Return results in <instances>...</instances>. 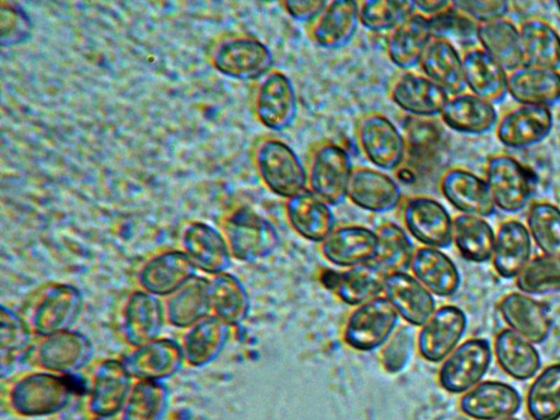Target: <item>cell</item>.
<instances>
[{"mask_svg":"<svg viewBox=\"0 0 560 420\" xmlns=\"http://www.w3.org/2000/svg\"><path fill=\"white\" fill-rule=\"evenodd\" d=\"M440 117L450 129L477 136L494 129L499 114L494 104L465 90L448 96Z\"/></svg>","mask_w":560,"mask_h":420,"instance_id":"33","label":"cell"},{"mask_svg":"<svg viewBox=\"0 0 560 420\" xmlns=\"http://www.w3.org/2000/svg\"><path fill=\"white\" fill-rule=\"evenodd\" d=\"M523 63L560 68V33L548 20L528 16L518 24Z\"/></svg>","mask_w":560,"mask_h":420,"instance_id":"40","label":"cell"},{"mask_svg":"<svg viewBox=\"0 0 560 420\" xmlns=\"http://www.w3.org/2000/svg\"><path fill=\"white\" fill-rule=\"evenodd\" d=\"M135 348L124 363L137 380L162 382L176 374L185 362L182 346L171 339L158 338Z\"/></svg>","mask_w":560,"mask_h":420,"instance_id":"32","label":"cell"},{"mask_svg":"<svg viewBox=\"0 0 560 420\" xmlns=\"http://www.w3.org/2000/svg\"><path fill=\"white\" fill-rule=\"evenodd\" d=\"M284 213L291 229L310 242L320 244L336 228L331 206L308 188L285 199Z\"/></svg>","mask_w":560,"mask_h":420,"instance_id":"26","label":"cell"},{"mask_svg":"<svg viewBox=\"0 0 560 420\" xmlns=\"http://www.w3.org/2000/svg\"><path fill=\"white\" fill-rule=\"evenodd\" d=\"M359 20V2L352 0L327 1L319 14L306 25L310 40L324 49H339L354 37Z\"/></svg>","mask_w":560,"mask_h":420,"instance_id":"19","label":"cell"},{"mask_svg":"<svg viewBox=\"0 0 560 420\" xmlns=\"http://www.w3.org/2000/svg\"><path fill=\"white\" fill-rule=\"evenodd\" d=\"M464 81L467 91L498 104L508 95V71L478 44L462 52Z\"/></svg>","mask_w":560,"mask_h":420,"instance_id":"28","label":"cell"},{"mask_svg":"<svg viewBox=\"0 0 560 420\" xmlns=\"http://www.w3.org/2000/svg\"><path fill=\"white\" fill-rule=\"evenodd\" d=\"M508 95L520 104L551 107L560 101V69L522 63L508 72Z\"/></svg>","mask_w":560,"mask_h":420,"instance_id":"31","label":"cell"},{"mask_svg":"<svg viewBox=\"0 0 560 420\" xmlns=\"http://www.w3.org/2000/svg\"><path fill=\"white\" fill-rule=\"evenodd\" d=\"M402 135L406 142L402 165L415 173L416 168L434 153L440 140V129L433 118L409 116L405 121Z\"/></svg>","mask_w":560,"mask_h":420,"instance_id":"49","label":"cell"},{"mask_svg":"<svg viewBox=\"0 0 560 420\" xmlns=\"http://www.w3.org/2000/svg\"><path fill=\"white\" fill-rule=\"evenodd\" d=\"M432 27L433 35L444 36H475L478 23L458 10L454 2L452 5L442 13L429 19Z\"/></svg>","mask_w":560,"mask_h":420,"instance_id":"54","label":"cell"},{"mask_svg":"<svg viewBox=\"0 0 560 420\" xmlns=\"http://www.w3.org/2000/svg\"><path fill=\"white\" fill-rule=\"evenodd\" d=\"M497 209L513 214L522 211L532 194V178L511 154L500 152L487 159L483 176Z\"/></svg>","mask_w":560,"mask_h":420,"instance_id":"10","label":"cell"},{"mask_svg":"<svg viewBox=\"0 0 560 420\" xmlns=\"http://www.w3.org/2000/svg\"><path fill=\"white\" fill-rule=\"evenodd\" d=\"M252 107L256 120L266 129H288L298 115V97L293 82L284 72L273 68L255 81Z\"/></svg>","mask_w":560,"mask_h":420,"instance_id":"8","label":"cell"},{"mask_svg":"<svg viewBox=\"0 0 560 420\" xmlns=\"http://www.w3.org/2000/svg\"><path fill=\"white\" fill-rule=\"evenodd\" d=\"M418 67L448 95L466 90L462 54L451 38L433 35L423 50Z\"/></svg>","mask_w":560,"mask_h":420,"instance_id":"35","label":"cell"},{"mask_svg":"<svg viewBox=\"0 0 560 420\" xmlns=\"http://www.w3.org/2000/svg\"><path fill=\"white\" fill-rule=\"evenodd\" d=\"M522 406V397L512 385L500 381L480 382L459 399L462 412L475 420L513 417Z\"/></svg>","mask_w":560,"mask_h":420,"instance_id":"23","label":"cell"},{"mask_svg":"<svg viewBox=\"0 0 560 420\" xmlns=\"http://www.w3.org/2000/svg\"><path fill=\"white\" fill-rule=\"evenodd\" d=\"M494 236L486 218L463 213L453 218V244L468 261L483 264L491 260Z\"/></svg>","mask_w":560,"mask_h":420,"instance_id":"44","label":"cell"},{"mask_svg":"<svg viewBox=\"0 0 560 420\" xmlns=\"http://www.w3.org/2000/svg\"><path fill=\"white\" fill-rule=\"evenodd\" d=\"M347 199L372 213L393 211L401 201L398 182L382 170L354 166L347 188Z\"/></svg>","mask_w":560,"mask_h":420,"instance_id":"18","label":"cell"},{"mask_svg":"<svg viewBox=\"0 0 560 420\" xmlns=\"http://www.w3.org/2000/svg\"><path fill=\"white\" fill-rule=\"evenodd\" d=\"M388 96L411 117L434 118L450 95L420 70H401L392 78Z\"/></svg>","mask_w":560,"mask_h":420,"instance_id":"14","label":"cell"},{"mask_svg":"<svg viewBox=\"0 0 560 420\" xmlns=\"http://www.w3.org/2000/svg\"><path fill=\"white\" fill-rule=\"evenodd\" d=\"M532 252L533 240L523 222L509 219L498 226L491 261L500 277L516 278L532 259Z\"/></svg>","mask_w":560,"mask_h":420,"instance_id":"36","label":"cell"},{"mask_svg":"<svg viewBox=\"0 0 560 420\" xmlns=\"http://www.w3.org/2000/svg\"><path fill=\"white\" fill-rule=\"evenodd\" d=\"M167 298L165 317L173 326L188 328L211 314L207 278L196 276Z\"/></svg>","mask_w":560,"mask_h":420,"instance_id":"42","label":"cell"},{"mask_svg":"<svg viewBox=\"0 0 560 420\" xmlns=\"http://www.w3.org/2000/svg\"><path fill=\"white\" fill-rule=\"evenodd\" d=\"M31 25L26 14L11 3L1 7L2 45H14L23 40L30 33Z\"/></svg>","mask_w":560,"mask_h":420,"instance_id":"55","label":"cell"},{"mask_svg":"<svg viewBox=\"0 0 560 420\" xmlns=\"http://www.w3.org/2000/svg\"><path fill=\"white\" fill-rule=\"evenodd\" d=\"M492 350L501 370L514 380H529L540 370L541 358L535 345L510 328L497 334Z\"/></svg>","mask_w":560,"mask_h":420,"instance_id":"38","label":"cell"},{"mask_svg":"<svg viewBox=\"0 0 560 420\" xmlns=\"http://www.w3.org/2000/svg\"><path fill=\"white\" fill-rule=\"evenodd\" d=\"M556 5H557V8H558V10H559V12H560V1H557V2H556Z\"/></svg>","mask_w":560,"mask_h":420,"instance_id":"60","label":"cell"},{"mask_svg":"<svg viewBox=\"0 0 560 420\" xmlns=\"http://www.w3.org/2000/svg\"><path fill=\"white\" fill-rule=\"evenodd\" d=\"M515 279L520 292L527 295L560 292V257L544 254L536 256Z\"/></svg>","mask_w":560,"mask_h":420,"instance_id":"50","label":"cell"},{"mask_svg":"<svg viewBox=\"0 0 560 420\" xmlns=\"http://www.w3.org/2000/svg\"><path fill=\"white\" fill-rule=\"evenodd\" d=\"M230 328L212 314L186 328L182 345L185 362L197 368L213 362L228 342Z\"/></svg>","mask_w":560,"mask_h":420,"instance_id":"39","label":"cell"},{"mask_svg":"<svg viewBox=\"0 0 560 420\" xmlns=\"http://www.w3.org/2000/svg\"><path fill=\"white\" fill-rule=\"evenodd\" d=\"M83 307L80 290L56 283L44 288L27 308L25 320L40 336L71 330Z\"/></svg>","mask_w":560,"mask_h":420,"instance_id":"6","label":"cell"},{"mask_svg":"<svg viewBox=\"0 0 560 420\" xmlns=\"http://www.w3.org/2000/svg\"><path fill=\"white\" fill-rule=\"evenodd\" d=\"M442 196L463 214L488 218L495 206L483 177L462 167L446 168L439 178Z\"/></svg>","mask_w":560,"mask_h":420,"instance_id":"17","label":"cell"},{"mask_svg":"<svg viewBox=\"0 0 560 420\" xmlns=\"http://www.w3.org/2000/svg\"><path fill=\"white\" fill-rule=\"evenodd\" d=\"M508 328L534 345L544 342L550 335L552 319L548 308L538 300L522 292H510L498 304Z\"/></svg>","mask_w":560,"mask_h":420,"instance_id":"27","label":"cell"},{"mask_svg":"<svg viewBox=\"0 0 560 420\" xmlns=\"http://www.w3.org/2000/svg\"><path fill=\"white\" fill-rule=\"evenodd\" d=\"M399 315L385 296L357 306L348 316L343 341L353 350L374 351L389 339L399 326Z\"/></svg>","mask_w":560,"mask_h":420,"instance_id":"9","label":"cell"},{"mask_svg":"<svg viewBox=\"0 0 560 420\" xmlns=\"http://www.w3.org/2000/svg\"><path fill=\"white\" fill-rule=\"evenodd\" d=\"M410 269L433 295H454L462 283V276L453 259L440 248L416 247Z\"/></svg>","mask_w":560,"mask_h":420,"instance_id":"37","label":"cell"},{"mask_svg":"<svg viewBox=\"0 0 560 420\" xmlns=\"http://www.w3.org/2000/svg\"><path fill=\"white\" fill-rule=\"evenodd\" d=\"M167 389L162 382L139 380L122 407V420H161L167 407Z\"/></svg>","mask_w":560,"mask_h":420,"instance_id":"48","label":"cell"},{"mask_svg":"<svg viewBox=\"0 0 560 420\" xmlns=\"http://www.w3.org/2000/svg\"><path fill=\"white\" fill-rule=\"evenodd\" d=\"M0 350L1 362L5 359L14 360L24 351L32 349V332L25 318L19 316L11 308L1 306Z\"/></svg>","mask_w":560,"mask_h":420,"instance_id":"52","label":"cell"},{"mask_svg":"<svg viewBox=\"0 0 560 420\" xmlns=\"http://www.w3.org/2000/svg\"><path fill=\"white\" fill-rule=\"evenodd\" d=\"M417 345L411 325L398 326L389 339L382 346L381 363L389 374L402 372L410 363Z\"/></svg>","mask_w":560,"mask_h":420,"instance_id":"53","label":"cell"},{"mask_svg":"<svg viewBox=\"0 0 560 420\" xmlns=\"http://www.w3.org/2000/svg\"><path fill=\"white\" fill-rule=\"evenodd\" d=\"M180 243L183 252L203 272L215 276L226 272L231 266L232 255L228 243L222 232L212 225L189 223L183 230Z\"/></svg>","mask_w":560,"mask_h":420,"instance_id":"25","label":"cell"},{"mask_svg":"<svg viewBox=\"0 0 560 420\" xmlns=\"http://www.w3.org/2000/svg\"><path fill=\"white\" fill-rule=\"evenodd\" d=\"M476 38L478 45L508 72L524 62L518 25L508 15L479 23Z\"/></svg>","mask_w":560,"mask_h":420,"instance_id":"41","label":"cell"},{"mask_svg":"<svg viewBox=\"0 0 560 420\" xmlns=\"http://www.w3.org/2000/svg\"><path fill=\"white\" fill-rule=\"evenodd\" d=\"M384 294L408 325L421 327L436 310L434 295L413 275L387 273Z\"/></svg>","mask_w":560,"mask_h":420,"instance_id":"24","label":"cell"},{"mask_svg":"<svg viewBox=\"0 0 560 420\" xmlns=\"http://www.w3.org/2000/svg\"><path fill=\"white\" fill-rule=\"evenodd\" d=\"M222 234L232 257L244 262H254L270 256L280 243L276 225L245 206L226 214L222 222Z\"/></svg>","mask_w":560,"mask_h":420,"instance_id":"3","label":"cell"},{"mask_svg":"<svg viewBox=\"0 0 560 420\" xmlns=\"http://www.w3.org/2000/svg\"><path fill=\"white\" fill-rule=\"evenodd\" d=\"M432 36L429 18L415 11L386 33L385 52L400 70H413Z\"/></svg>","mask_w":560,"mask_h":420,"instance_id":"29","label":"cell"},{"mask_svg":"<svg viewBox=\"0 0 560 420\" xmlns=\"http://www.w3.org/2000/svg\"><path fill=\"white\" fill-rule=\"evenodd\" d=\"M68 376L47 371L22 376L10 390L12 407L25 416H43L61 410L74 392Z\"/></svg>","mask_w":560,"mask_h":420,"instance_id":"7","label":"cell"},{"mask_svg":"<svg viewBox=\"0 0 560 420\" xmlns=\"http://www.w3.org/2000/svg\"><path fill=\"white\" fill-rule=\"evenodd\" d=\"M526 228L533 243L544 255L560 257V208L549 201H537L526 213Z\"/></svg>","mask_w":560,"mask_h":420,"instance_id":"47","label":"cell"},{"mask_svg":"<svg viewBox=\"0 0 560 420\" xmlns=\"http://www.w3.org/2000/svg\"><path fill=\"white\" fill-rule=\"evenodd\" d=\"M326 2L322 0H285L281 1L280 5L292 20L307 25L319 14Z\"/></svg>","mask_w":560,"mask_h":420,"instance_id":"57","label":"cell"},{"mask_svg":"<svg viewBox=\"0 0 560 420\" xmlns=\"http://www.w3.org/2000/svg\"><path fill=\"white\" fill-rule=\"evenodd\" d=\"M488 339L476 337L460 342L439 369L440 386L451 394H464L482 382L492 362Z\"/></svg>","mask_w":560,"mask_h":420,"instance_id":"11","label":"cell"},{"mask_svg":"<svg viewBox=\"0 0 560 420\" xmlns=\"http://www.w3.org/2000/svg\"><path fill=\"white\" fill-rule=\"evenodd\" d=\"M415 11L427 16H435L443 11L447 10L452 5V1L446 0H422L413 1Z\"/></svg>","mask_w":560,"mask_h":420,"instance_id":"58","label":"cell"},{"mask_svg":"<svg viewBox=\"0 0 560 420\" xmlns=\"http://www.w3.org/2000/svg\"><path fill=\"white\" fill-rule=\"evenodd\" d=\"M252 158L259 179L273 195L288 199L307 188L305 163L282 139L260 137Z\"/></svg>","mask_w":560,"mask_h":420,"instance_id":"1","label":"cell"},{"mask_svg":"<svg viewBox=\"0 0 560 420\" xmlns=\"http://www.w3.org/2000/svg\"><path fill=\"white\" fill-rule=\"evenodd\" d=\"M497 420H520L515 417H506V418H502V419H497Z\"/></svg>","mask_w":560,"mask_h":420,"instance_id":"59","label":"cell"},{"mask_svg":"<svg viewBox=\"0 0 560 420\" xmlns=\"http://www.w3.org/2000/svg\"><path fill=\"white\" fill-rule=\"evenodd\" d=\"M467 327V315L459 306L436 308L417 335L420 357L431 363L442 362L460 343Z\"/></svg>","mask_w":560,"mask_h":420,"instance_id":"15","label":"cell"},{"mask_svg":"<svg viewBox=\"0 0 560 420\" xmlns=\"http://www.w3.org/2000/svg\"><path fill=\"white\" fill-rule=\"evenodd\" d=\"M353 167L342 145L331 140L318 141L311 147L305 163L307 188L329 206H339L347 199Z\"/></svg>","mask_w":560,"mask_h":420,"instance_id":"2","label":"cell"},{"mask_svg":"<svg viewBox=\"0 0 560 420\" xmlns=\"http://www.w3.org/2000/svg\"><path fill=\"white\" fill-rule=\"evenodd\" d=\"M359 2L360 25L370 32H389L415 12L413 1L365 0Z\"/></svg>","mask_w":560,"mask_h":420,"instance_id":"51","label":"cell"},{"mask_svg":"<svg viewBox=\"0 0 560 420\" xmlns=\"http://www.w3.org/2000/svg\"><path fill=\"white\" fill-rule=\"evenodd\" d=\"M386 272L376 264L369 262L346 268L336 272L330 270L322 275V282L343 303L359 306L384 291Z\"/></svg>","mask_w":560,"mask_h":420,"instance_id":"30","label":"cell"},{"mask_svg":"<svg viewBox=\"0 0 560 420\" xmlns=\"http://www.w3.org/2000/svg\"><path fill=\"white\" fill-rule=\"evenodd\" d=\"M526 409L533 420L560 418V363L537 373L527 390Z\"/></svg>","mask_w":560,"mask_h":420,"instance_id":"46","label":"cell"},{"mask_svg":"<svg viewBox=\"0 0 560 420\" xmlns=\"http://www.w3.org/2000/svg\"><path fill=\"white\" fill-rule=\"evenodd\" d=\"M132 376L124 361L106 360L97 365L90 390V408L100 417L112 416L125 406Z\"/></svg>","mask_w":560,"mask_h":420,"instance_id":"34","label":"cell"},{"mask_svg":"<svg viewBox=\"0 0 560 420\" xmlns=\"http://www.w3.org/2000/svg\"><path fill=\"white\" fill-rule=\"evenodd\" d=\"M197 267L183 250H166L147 260L138 271L141 290L168 296L197 276Z\"/></svg>","mask_w":560,"mask_h":420,"instance_id":"22","label":"cell"},{"mask_svg":"<svg viewBox=\"0 0 560 420\" xmlns=\"http://www.w3.org/2000/svg\"><path fill=\"white\" fill-rule=\"evenodd\" d=\"M209 290L212 315L231 327L247 318L250 310L249 294L236 276L229 272L212 276Z\"/></svg>","mask_w":560,"mask_h":420,"instance_id":"43","label":"cell"},{"mask_svg":"<svg viewBox=\"0 0 560 420\" xmlns=\"http://www.w3.org/2000/svg\"><path fill=\"white\" fill-rule=\"evenodd\" d=\"M213 67L223 75L241 81H257L273 69L271 49L253 35H231L212 49Z\"/></svg>","mask_w":560,"mask_h":420,"instance_id":"4","label":"cell"},{"mask_svg":"<svg viewBox=\"0 0 560 420\" xmlns=\"http://www.w3.org/2000/svg\"><path fill=\"white\" fill-rule=\"evenodd\" d=\"M454 5L476 23H485L508 15L510 3L503 0H460Z\"/></svg>","mask_w":560,"mask_h":420,"instance_id":"56","label":"cell"},{"mask_svg":"<svg viewBox=\"0 0 560 420\" xmlns=\"http://www.w3.org/2000/svg\"><path fill=\"white\" fill-rule=\"evenodd\" d=\"M405 230L422 246L447 248L453 244V218L433 197H408L401 208Z\"/></svg>","mask_w":560,"mask_h":420,"instance_id":"12","label":"cell"},{"mask_svg":"<svg viewBox=\"0 0 560 420\" xmlns=\"http://www.w3.org/2000/svg\"><path fill=\"white\" fill-rule=\"evenodd\" d=\"M552 127L551 107L516 103L499 115L494 133L505 148L522 150L544 141Z\"/></svg>","mask_w":560,"mask_h":420,"instance_id":"13","label":"cell"},{"mask_svg":"<svg viewBox=\"0 0 560 420\" xmlns=\"http://www.w3.org/2000/svg\"><path fill=\"white\" fill-rule=\"evenodd\" d=\"M376 262L386 273L405 272L410 268L416 247L405 228L384 222L375 230Z\"/></svg>","mask_w":560,"mask_h":420,"instance_id":"45","label":"cell"},{"mask_svg":"<svg viewBox=\"0 0 560 420\" xmlns=\"http://www.w3.org/2000/svg\"><path fill=\"white\" fill-rule=\"evenodd\" d=\"M323 257L337 267L350 268L373 262L377 253V236L361 224L336 226L319 244Z\"/></svg>","mask_w":560,"mask_h":420,"instance_id":"20","label":"cell"},{"mask_svg":"<svg viewBox=\"0 0 560 420\" xmlns=\"http://www.w3.org/2000/svg\"><path fill=\"white\" fill-rule=\"evenodd\" d=\"M165 320V308L159 296L147 291H133L122 303L120 330L133 347L158 339Z\"/></svg>","mask_w":560,"mask_h":420,"instance_id":"21","label":"cell"},{"mask_svg":"<svg viewBox=\"0 0 560 420\" xmlns=\"http://www.w3.org/2000/svg\"><path fill=\"white\" fill-rule=\"evenodd\" d=\"M354 136L364 158L382 171H396L406 156L402 132L383 113L368 112L355 121Z\"/></svg>","mask_w":560,"mask_h":420,"instance_id":"5","label":"cell"},{"mask_svg":"<svg viewBox=\"0 0 560 420\" xmlns=\"http://www.w3.org/2000/svg\"><path fill=\"white\" fill-rule=\"evenodd\" d=\"M42 337L30 354L34 363L47 372L70 375L92 359L93 346L81 332L67 330Z\"/></svg>","mask_w":560,"mask_h":420,"instance_id":"16","label":"cell"}]
</instances>
